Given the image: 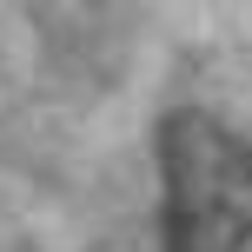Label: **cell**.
Returning <instances> with one entry per match:
<instances>
[{
    "label": "cell",
    "instance_id": "6da1fadb",
    "mask_svg": "<svg viewBox=\"0 0 252 252\" xmlns=\"http://www.w3.org/2000/svg\"><path fill=\"white\" fill-rule=\"evenodd\" d=\"M159 252H252V139L206 106H173L153 126Z\"/></svg>",
    "mask_w": 252,
    "mask_h": 252
}]
</instances>
